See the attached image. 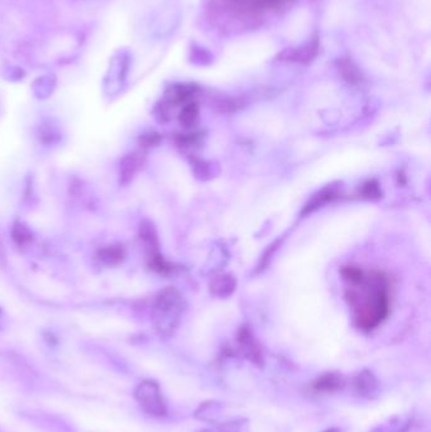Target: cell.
<instances>
[{
	"mask_svg": "<svg viewBox=\"0 0 431 432\" xmlns=\"http://www.w3.org/2000/svg\"><path fill=\"white\" fill-rule=\"evenodd\" d=\"M139 165V161L136 156H129L121 163V175L124 177H131L136 172V167Z\"/></svg>",
	"mask_w": 431,
	"mask_h": 432,
	"instance_id": "cell-13",
	"label": "cell"
},
{
	"mask_svg": "<svg viewBox=\"0 0 431 432\" xmlns=\"http://www.w3.org/2000/svg\"><path fill=\"white\" fill-rule=\"evenodd\" d=\"M134 398L147 415L153 417H165L167 415L166 399L157 382L152 379L141 382L134 389Z\"/></svg>",
	"mask_w": 431,
	"mask_h": 432,
	"instance_id": "cell-2",
	"label": "cell"
},
{
	"mask_svg": "<svg viewBox=\"0 0 431 432\" xmlns=\"http://www.w3.org/2000/svg\"><path fill=\"white\" fill-rule=\"evenodd\" d=\"M124 250L121 247H109L100 252V259L108 264H116L123 259Z\"/></svg>",
	"mask_w": 431,
	"mask_h": 432,
	"instance_id": "cell-12",
	"label": "cell"
},
{
	"mask_svg": "<svg viewBox=\"0 0 431 432\" xmlns=\"http://www.w3.org/2000/svg\"><path fill=\"white\" fill-rule=\"evenodd\" d=\"M347 279L361 284V291L356 288L347 295L354 310L356 325L364 331L373 330L385 320L390 308L387 281L381 273L364 276L358 268Z\"/></svg>",
	"mask_w": 431,
	"mask_h": 432,
	"instance_id": "cell-1",
	"label": "cell"
},
{
	"mask_svg": "<svg viewBox=\"0 0 431 432\" xmlns=\"http://www.w3.org/2000/svg\"><path fill=\"white\" fill-rule=\"evenodd\" d=\"M324 432H342V430H339V428H337V427H333V428H329V430H327V431Z\"/></svg>",
	"mask_w": 431,
	"mask_h": 432,
	"instance_id": "cell-15",
	"label": "cell"
},
{
	"mask_svg": "<svg viewBox=\"0 0 431 432\" xmlns=\"http://www.w3.org/2000/svg\"><path fill=\"white\" fill-rule=\"evenodd\" d=\"M351 386H353L354 392L359 397L368 399V401H373V399L378 398V396H380V381H378V378L371 370L364 369L362 372H359L353 378Z\"/></svg>",
	"mask_w": 431,
	"mask_h": 432,
	"instance_id": "cell-4",
	"label": "cell"
},
{
	"mask_svg": "<svg viewBox=\"0 0 431 432\" xmlns=\"http://www.w3.org/2000/svg\"><path fill=\"white\" fill-rule=\"evenodd\" d=\"M238 344L241 347V352L248 360H251L254 365L262 367L263 365V354L258 342L254 339L251 330L243 328L238 333Z\"/></svg>",
	"mask_w": 431,
	"mask_h": 432,
	"instance_id": "cell-6",
	"label": "cell"
},
{
	"mask_svg": "<svg viewBox=\"0 0 431 432\" xmlns=\"http://www.w3.org/2000/svg\"><path fill=\"white\" fill-rule=\"evenodd\" d=\"M181 313V307L178 296L173 295V291H166V293L160 297L157 303L155 325L157 331L162 336H170L176 330L178 318Z\"/></svg>",
	"mask_w": 431,
	"mask_h": 432,
	"instance_id": "cell-3",
	"label": "cell"
},
{
	"mask_svg": "<svg viewBox=\"0 0 431 432\" xmlns=\"http://www.w3.org/2000/svg\"><path fill=\"white\" fill-rule=\"evenodd\" d=\"M219 432H251L248 426V421L244 418H236V420L218 421L214 423Z\"/></svg>",
	"mask_w": 431,
	"mask_h": 432,
	"instance_id": "cell-10",
	"label": "cell"
},
{
	"mask_svg": "<svg viewBox=\"0 0 431 432\" xmlns=\"http://www.w3.org/2000/svg\"><path fill=\"white\" fill-rule=\"evenodd\" d=\"M35 426H38L42 430L48 432H76L75 427L70 422L65 421L60 416L45 414V412H28L26 415Z\"/></svg>",
	"mask_w": 431,
	"mask_h": 432,
	"instance_id": "cell-5",
	"label": "cell"
},
{
	"mask_svg": "<svg viewBox=\"0 0 431 432\" xmlns=\"http://www.w3.org/2000/svg\"><path fill=\"white\" fill-rule=\"evenodd\" d=\"M220 412H222V404L214 402V401H207L196 409L195 417L197 420L205 421V422L214 425L215 422H218Z\"/></svg>",
	"mask_w": 431,
	"mask_h": 432,
	"instance_id": "cell-9",
	"label": "cell"
},
{
	"mask_svg": "<svg viewBox=\"0 0 431 432\" xmlns=\"http://www.w3.org/2000/svg\"><path fill=\"white\" fill-rule=\"evenodd\" d=\"M236 282L229 276H222L214 281L212 290L217 296H228L234 291Z\"/></svg>",
	"mask_w": 431,
	"mask_h": 432,
	"instance_id": "cell-11",
	"label": "cell"
},
{
	"mask_svg": "<svg viewBox=\"0 0 431 432\" xmlns=\"http://www.w3.org/2000/svg\"><path fill=\"white\" fill-rule=\"evenodd\" d=\"M195 432H213V431H210V430H207V428H202V430H197V431Z\"/></svg>",
	"mask_w": 431,
	"mask_h": 432,
	"instance_id": "cell-16",
	"label": "cell"
},
{
	"mask_svg": "<svg viewBox=\"0 0 431 432\" xmlns=\"http://www.w3.org/2000/svg\"><path fill=\"white\" fill-rule=\"evenodd\" d=\"M13 235H14V239L17 240V243H19V244H24L26 242H28L31 239V234L28 233V230L23 225H17L14 227Z\"/></svg>",
	"mask_w": 431,
	"mask_h": 432,
	"instance_id": "cell-14",
	"label": "cell"
},
{
	"mask_svg": "<svg viewBox=\"0 0 431 432\" xmlns=\"http://www.w3.org/2000/svg\"><path fill=\"white\" fill-rule=\"evenodd\" d=\"M345 378L340 373H325L312 382L311 388L317 394H330L342 391L345 387Z\"/></svg>",
	"mask_w": 431,
	"mask_h": 432,
	"instance_id": "cell-7",
	"label": "cell"
},
{
	"mask_svg": "<svg viewBox=\"0 0 431 432\" xmlns=\"http://www.w3.org/2000/svg\"><path fill=\"white\" fill-rule=\"evenodd\" d=\"M413 425L408 416L396 415L373 427L369 432H408Z\"/></svg>",
	"mask_w": 431,
	"mask_h": 432,
	"instance_id": "cell-8",
	"label": "cell"
}]
</instances>
